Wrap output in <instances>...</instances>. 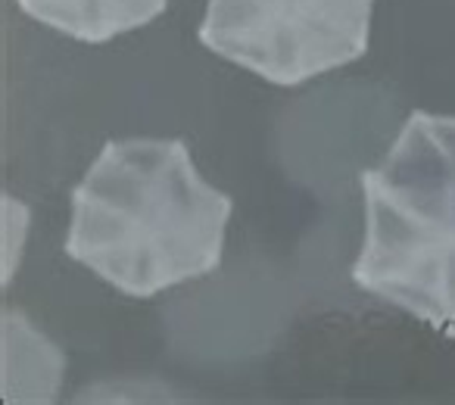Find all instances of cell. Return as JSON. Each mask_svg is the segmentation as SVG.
I'll list each match as a JSON object with an SVG mask.
<instances>
[{
  "mask_svg": "<svg viewBox=\"0 0 455 405\" xmlns=\"http://www.w3.org/2000/svg\"><path fill=\"white\" fill-rule=\"evenodd\" d=\"M235 202L184 140H109L72 190L66 253L125 297H156L221 266Z\"/></svg>",
  "mask_w": 455,
  "mask_h": 405,
  "instance_id": "6da1fadb",
  "label": "cell"
},
{
  "mask_svg": "<svg viewBox=\"0 0 455 405\" xmlns=\"http://www.w3.org/2000/svg\"><path fill=\"white\" fill-rule=\"evenodd\" d=\"M365 241L353 281L380 303L455 334V115L415 109L362 171Z\"/></svg>",
  "mask_w": 455,
  "mask_h": 405,
  "instance_id": "7a4b0ae2",
  "label": "cell"
},
{
  "mask_svg": "<svg viewBox=\"0 0 455 405\" xmlns=\"http://www.w3.org/2000/svg\"><path fill=\"white\" fill-rule=\"evenodd\" d=\"M374 0H209L200 44L278 88H297L368 51Z\"/></svg>",
  "mask_w": 455,
  "mask_h": 405,
  "instance_id": "3957f363",
  "label": "cell"
},
{
  "mask_svg": "<svg viewBox=\"0 0 455 405\" xmlns=\"http://www.w3.org/2000/svg\"><path fill=\"white\" fill-rule=\"evenodd\" d=\"M26 16L82 44H107L153 22L169 0H16Z\"/></svg>",
  "mask_w": 455,
  "mask_h": 405,
  "instance_id": "277c9868",
  "label": "cell"
},
{
  "mask_svg": "<svg viewBox=\"0 0 455 405\" xmlns=\"http://www.w3.org/2000/svg\"><path fill=\"white\" fill-rule=\"evenodd\" d=\"M63 380V355L28 328L20 312H4V399L51 402Z\"/></svg>",
  "mask_w": 455,
  "mask_h": 405,
  "instance_id": "5b68a950",
  "label": "cell"
}]
</instances>
